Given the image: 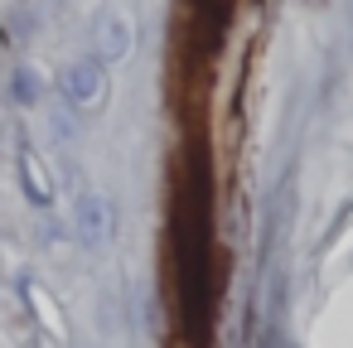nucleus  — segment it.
Returning <instances> with one entry per match:
<instances>
[{
	"mask_svg": "<svg viewBox=\"0 0 353 348\" xmlns=\"http://www.w3.org/2000/svg\"><path fill=\"white\" fill-rule=\"evenodd\" d=\"M174 271H179V300L189 314L203 309V280H208V232H203V194L194 184H179L174 198Z\"/></svg>",
	"mask_w": 353,
	"mask_h": 348,
	"instance_id": "nucleus-1",
	"label": "nucleus"
},
{
	"mask_svg": "<svg viewBox=\"0 0 353 348\" xmlns=\"http://www.w3.org/2000/svg\"><path fill=\"white\" fill-rule=\"evenodd\" d=\"M63 97H68V107H78V112H92V107H102L107 102V63L92 54V59H73L68 68H63Z\"/></svg>",
	"mask_w": 353,
	"mask_h": 348,
	"instance_id": "nucleus-2",
	"label": "nucleus"
},
{
	"mask_svg": "<svg viewBox=\"0 0 353 348\" xmlns=\"http://www.w3.org/2000/svg\"><path fill=\"white\" fill-rule=\"evenodd\" d=\"M112 237H117V203L107 194H83L78 198V242L107 247Z\"/></svg>",
	"mask_w": 353,
	"mask_h": 348,
	"instance_id": "nucleus-3",
	"label": "nucleus"
},
{
	"mask_svg": "<svg viewBox=\"0 0 353 348\" xmlns=\"http://www.w3.org/2000/svg\"><path fill=\"white\" fill-rule=\"evenodd\" d=\"M131 39H136L131 20H126L121 10H107V15L97 20V30H92V54H97L102 63H121V59L131 54Z\"/></svg>",
	"mask_w": 353,
	"mask_h": 348,
	"instance_id": "nucleus-4",
	"label": "nucleus"
},
{
	"mask_svg": "<svg viewBox=\"0 0 353 348\" xmlns=\"http://www.w3.org/2000/svg\"><path fill=\"white\" fill-rule=\"evenodd\" d=\"M20 184H25L30 203H49L54 198V179L44 174V165H39V155H34L30 141H20Z\"/></svg>",
	"mask_w": 353,
	"mask_h": 348,
	"instance_id": "nucleus-5",
	"label": "nucleus"
},
{
	"mask_svg": "<svg viewBox=\"0 0 353 348\" xmlns=\"http://www.w3.org/2000/svg\"><path fill=\"white\" fill-rule=\"evenodd\" d=\"M15 102H20V107L39 102V78H34L30 68H20V73H15Z\"/></svg>",
	"mask_w": 353,
	"mask_h": 348,
	"instance_id": "nucleus-6",
	"label": "nucleus"
}]
</instances>
